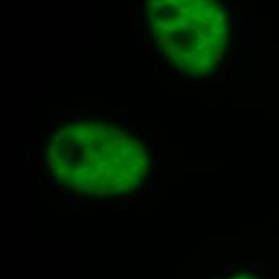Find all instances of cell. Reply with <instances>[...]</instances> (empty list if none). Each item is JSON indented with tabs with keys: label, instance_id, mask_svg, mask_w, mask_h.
<instances>
[{
	"label": "cell",
	"instance_id": "cell-1",
	"mask_svg": "<svg viewBox=\"0 0 279 279\" xmlns=\"http://www.w3.org/2000/svg\"><path fill=\"white\" fill-rule=\"evenodd\" d=\"M47 165L64 186L106 197L138 189L148 176L151 157L143 141L122 127L82 119L50 133Z\"/></svg>",
	"mask_w": 279,
	"mask_h": 279
},
{
	"label": "cell",
	"instance_id": "cell-2",
	"mask_svg": "<svg viewBox=\"0 0 279 279\" xmlns=\"http://www.w3.org/2000/svg\"><path fill=\"white\" fill-rule=\"evenodd\" d=\"M149 34L175 71L199 79L225 58L229 35L221 0H146Z\"/></svg>",
	"mask_w": 279,
	"mask_h": 279
}]
</instances>
